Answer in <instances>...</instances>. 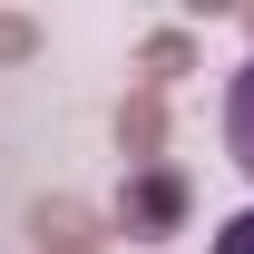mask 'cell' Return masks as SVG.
Here are the masks:
<instances>
[{
  "label": "cell",
  "instance_id": "cell-2",
  "mask_svg": "<svg viewBox=\"0 0 254 254\" xmlns=\"http://www.w3.org/2000/svg\"><path fill=\"white\" fill-rule=\"evenodd\" d=\"M205 254H254V205H245V215H225V225H215V245H205Z\"/></svg>",
  "mask_w": 254,
  "mask_h": 254
},
{
  "label": "cell",
  "instance_id": "cell-1",
  "mask_svg": "<svg viewBox=\"0 0 254 254\" xmlns=\"http://www.w3.org/2000/svg\"><path fill=\"white\" fill-rule=\"evenodd\" d=\"M225 157H235V166L254 176V59L235 68V78H225Z\"/></svg>",
  "mask_w": 254,
  "mask_h": 254
}]
</instances>
